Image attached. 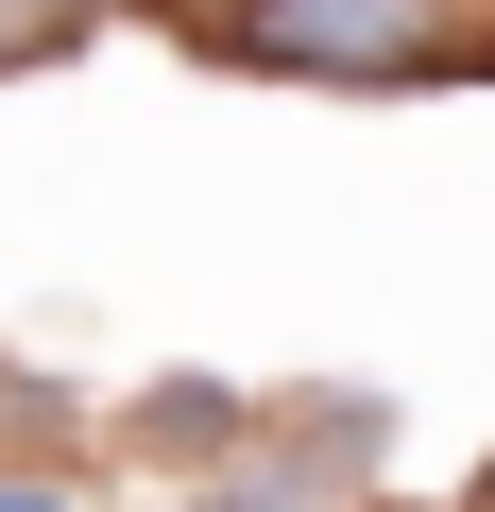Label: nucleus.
Masks as SVG:
<instances>
[{
	"label": "nucleus",
	"instance_id": "obj_2",
	"mask_svg": "<svg viewBox=\"0 0 495 512\" xmlns=\"http://www.w3.org/2000/svg\"><path fill=\"white\" fill-rule=\"evenodd\" d=\"M0 512H52V495H35V478H0Z\"/></svg>",
	"mask_w": 495,
	"mask_h": 512
},
{
	"label": "nucleus",
	"instance_id": "obj_1",
	"mask_svg": "<svg viewBox=\"0 0 495 512\" xmlns=\"http://www.w3.org/2000/svg\"><path fill=\"white\" fill-rule=\"evenodd\" d=\"M257 69H308V86H410V69H444V18L427 0H239L222 18Z\"/></svg>",
	"mask_w": 495,
	"mask_h": 512
}]
</instances>
